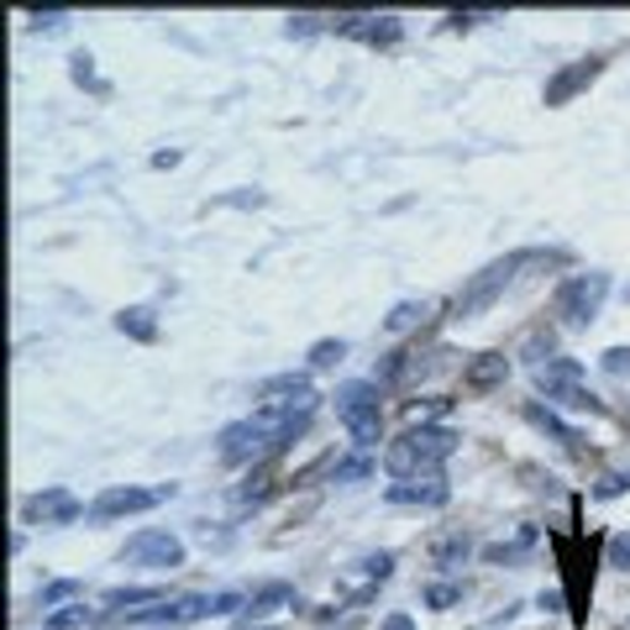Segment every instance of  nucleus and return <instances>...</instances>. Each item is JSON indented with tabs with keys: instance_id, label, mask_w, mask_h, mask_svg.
<instances>
[{
	"instance_id": "obj_19",
	"label": "nucleus",
	"mask_w": 630,
	"mask_h": 630,
	"mask_svg": "<svg viewBox=\"0 0 630 630\" xmlns=\"http://www.w3.org/2000/svg\"><path fill=\"white\" fill-rule=\"evenodd\" d=\"M425 316H431V305H425V300H405V305H394L390 316H384V326H390V331H410V326H420Z\"/></svg>"
},
{
	"instance_id": "obj_2",
	"label": "nucleus",
	"mask_w": 630,
	"mask_h": 630,
	"mask_svg": "<svg viewBox=\"0 0 630 630\" xmlns=\"http://www.w3.org/2000/svg\"><path fill=\"white\" fill-rule=\"evenodd\" d=\"M336 420L347 425L353 447L358 452H373L379 436H384V410H379V384L373 379H347L336 390Z\"/></svg>"
},
{
	"instance_id": "obj_6",
	"label": "nucleus",
	"mask_w": 630,
	"mask_h": 630,
	"mask_svg": "<svg viewBox=\"0 0 630 630\" xmlns=\"http://www.w3.org/2000/svg\"><path fill=\"white\" fill-rule=\"evenodd\" d=\"M121 563H132V568H152V572H174L184 568V541L174 531H163V526H148V531H137V536H126L121 546Z\"/></svg>"
},
{
	"instance_id": "obj_34",
	"label": "nucleus",
	"mask_w": 630,
	"mask_h": 630,
	"mask_svg": "<svg viewBox=\"0 0 630 630\" xmlns=\"http://www.w3.org/2000/svg\"><path fill=\"white\" fill-rule=\"evenodd\" d=\"M541 609H563V589H552V594H541Z\"/></svg>"
},
{
	"instance_id": "obj_36",
	"label": "nucleus",
	"mask_w": 630,
	"mask_h": 630,
	"mask_svg": "<svg viewBox=\"0 0 630 630\" xmlns=\"http://www.w3.org/2000/svg\"><path fill=\"white\" fill-rule=\"evenodd\" d=\"M263 630H279V626H263Z\"/></svg>"
},
{
	"instance_id": "obj_26",
	"label": "nucleus",
	"mask_w": 630,
	"mask_h": 630,
	"mask_svg": "<svg viewBox=\"0 0 630 630\" xmlns=\"http://www.w3.org/2000/svg\"><path fill=\"white\" fill-rule=\"evenodd\" d=\"M74 594H79V583H74V578H63V583H48V589L37 594V604H42V609H53V604H69Z\"/></svg>"
},
{
	"instance_id": "obj_28",
	"label": "nucleus",
	"mask_w": 630,
	"mask_h": 630,
	"mask_svg": "<svg viewBox=\"0 0 630 630\" xmlns=\"http://www.w3.org/2000/svg\"><path fill=\"white\" fill-rule=\"evenodd\" d=\"M362 572L384 583V578H390V572H394V552H368V557H362Z\"/></svg>"
},
{
	"instance_id": "obj_18",
	"label": "nucleus",
	"mask_w": 630,
	"mask_h": 630,
	"mask_svg": "<svg viewBox=\"0 0 630 630\" xmlns=\"http://www.w3.org/2000/svg\"><path fill=\"white\" fill-rule=\"evenodd\" d=\"M468 552H473V541H468V536H462V531H457V536L436 541V552H431V563H436V568H457V563H468Z\"/></svg>"
},
{
	"instance_id": "obj_25",
	"label": "nucleus",
	"mask_w": 630,
	"mask_h": 630,
	"mask_svg": "<svg viewBox=\"0 0 630 630\" xmlns=\"http://www.w3.org/2000/svg\"><path fill=\"white\" fill-rule=\"evenodd\" d=\"M85 620H90V609H85V604H63V609L48 615V630H74V626H85Z\"/></svg>"
},
{
	"instance_id": "obj_31",
	"label": "nucleus",
	"mask_w": 630,
	"mask_h": 630,
	"mask_svg": "<svg viewBox=\"0 0 630 630\" xmlns=\"http://www.w3.org/2000/svg\"><path fill=\"white\" fill-rule=\"evenodd\" d=\"M32 22H37V27H63V22H69V11H37Z\"/></svg>"
},
{
	"instance_id": "obj_12",
	"label": "nucleus",
	"mask_w": 630,
	"mask_h": 630,
	"mask_svg": "<svg viewBox=\"0 0 630 630\" xmlns=\"http://www.w3.org/2000/svg\"><path fill=\"white\" fill-rule=\"evenodd\" d=\"M452 489L442 479H410L390 489V505H447Z\"/></svg>"
},
{
	"instance_id": "obj_35",
	"label": "nucleus",
	"mask_w": 630,
	"mask_h": 630,
	"mask_svg": "<svg viewBox=\"0 0 630 630\" xmlns=\"http://www.w3.org/2000/svg\"><path fill=\"white\" fill-rule=\"evenodd\" d=\"M626 305H630V284H626Z\"/></svg>"
},
{
	"instance_id": "obj_21",
	"label": "nucleus",
	"mask_w": 630,
	"mask_h": 630,
	"mask_svg": "<svg viewBox=\"0 0 630 630\" xmlns=\"http://www.w3.org/2000/svg\"><path fill=\"white\" fill-rule=\"evenodd\" d=\"M615 494H630V468H609V473L594 483V499H615Z\"/></svg>"
},
{
	"instance_id": "obj_1",
	"label": "nucleus",
	"mask_w": 630,
	"mask_h": 630,
	"mask_svg": "<svg viewBox=\"0 0 630 630\" xmlns=\"http://www.w3.org/2000/svg\"><path fill=\"white\" fill-rule=\"evenodd\" d=\"M457 452V431L447 425H420V431H405L399 442H390L384 452V468L394 479H442V462Z\"/></svg>"
},
{
	"instance_id": "obj_7",
	"label": "nucleus",
	"mask_w": 630,
	"mask_h": 630,
	"mask_svg": "<svg viewBox=\"0 0 630 630\" xmlns=\"http://www.w3.org/2000/svg\"><path fill=\"white\" fill-rule=\"evenodd\" d=\"M163 499H174V483H158V489H106V494L90 505V515H85V520H95V526H111V520H121V515L158 510Z\"/></svg>"
},
{
	"instance_id": "obj_33",
	"label": "nucleus",
	"mask_w": 630,
	"mask_h": 630,
	"mask_svg": "<svg viewBox=\"0 0 630 630\" xmlns=\"http://www.w3.org/2000/svg\"><path fill=\"white\" fill-rule=\"evenodd\" d=\"M379 630H416V620H410V615L399 609V615H390V620H384V626H379Z\"/></svg>"
},
{
	"instance_id": "obj_15",
	"label": "nucleus",
	"mask_w": 630,
	"mask_h": 630,
	"mask_svg": "<svg viewBox=\"0 0 630 630\" xmlns=\"http://www.w3.org/2000/svg\"><path fill=\"white\" fill-rule=\"evenodd\" d=\"M116 331H121V336H132V342H158V321H152L148 305H132V310H121V316H116Z\"/></svg>"
},
{
	"instance_id": "obj_4",
	"label": "nucleus",
	"mask_w": 630,
	"mask_h": 630,
	"mask_svg": "<svg viewBox=\"0 0 630 630\" xmlns=\"http://www.w3.org/2000/svg\"><path fill=\"white\" fill-rule=\"evenodd\" d=\"M604 295H609V273H572L563 279V289H557V316L568 321V326H589L594 316H600Z\"/></svg>"
},
{
	"instance_id": "obj_3",
	"label": "nucleus",
	"mask_w": 630,
	"mask_h": 630,
	"mask_svg": "<svg viewBox=\"0 0 630 630\" xmlns=\"http://www.w3.org/2000/svg\"><path fill=\"white\" fill-rule=\"evenodd\" d=\"M536 390L552 399V405H563V410H583V416H604V405L594 394L583 390V362L578 358H546L536 368Z\"/></svg>"
},
{
	"instance_id": "obj_22",
	"label": "nucleus",
	"mask_w": 630,
	"mask_h": 630,
	"mask_svg": "<svg viewBox=\"0 0 630 630\" xmlns=\"http://www.w3.org/2000/svg\"><path fill=\"white\" fill-rule=\"evenodd\" d=\"M604 563L615 572H630V531H615L609 536V546H604Z\"/></svg>"
},
{
	"instance_id": "obj_14",
	"label": "nucleus",
	"mask_w": 630,
	"mask_h": 630,
	"mask_svg": "<svg viewBox=\"0 0 630 630\" xmlns=\"http://www.w3.org/2000/svg\"><path fill=\"white\" fill-rule=\"evenodd\" d=\"M468 390H499L505 379H510V358L505 353H479V358L468 362Z\"/></svg>"
},
{
	"instance_id": "obj_8",
	"label": "nucleus",
	"mask_w": 630,
	"mask_h": 630,
	"mask_svg": "<svg viewBox=\"0 0 630 630\" xmlns=\"http://www.w3.org/2000/svg\"><path fill=\"white\" fill-rule=\"evenodd\" d=\"M79 515H90L69 489H42V494H32L27 505H22V520L27 526H42V531H63V526H74Z\"/></svg>"
},
{
	"instance_id": "obj_30",
	"label": "nucleus",
	"mask_w": 630,
	"mask_h": 630,
	"mask_svg": "<svg viewBox=\"0 0 630 630\" xmlns=\"http://www.w3.org/2000/svg\"><path fill=\"white\" fill-rule=\"evenodd\" d=\"M74 79H79V85H95V59L90 53H74Z\"/></svg>"
},
{
	"instance_id": "obj_20",
	"label": "nucleus",
	"mask_w": 630,
	"mask_h": 630,
	"mask_svg": "<svg viewBox=\"0 0 630 630\" xmlns=\"http://www.w3.org/2000/svg\"><path fill=\"white\" fill-rule=\"evenodd\" d=\"M368 473H373V457L358 452V457H342V462L331 468V483H358V479H368Z\"/></svg>"
},
{
	"instance_id": "obj_11",
	"label": "nucleus",
	"mask_w": 630,
	"mask_h": 630,
	"mask_svg": "<svg viewBox=\"0 0 630 630\" xmlns=\"http://www.w3.org/2000/svg\"><path fill=\"white\" fill-rule=\"evenodd\" d=\"M336 32L362 37V42H399V16H336Z\"/></svg>"
},
{
	"instance_id": "obj_17",
	"label": "nucleus",
	"mask_w": 630,
	"mask_h": 630,
	"mask_svg": "<svg viewBox=\"0 0 630 630\" xmlns=\"http://www.w3.org/2000/svg\"><path fill=\"white\" fill-rule=\"evenodd\" d=\"M132 604H163V589L152 583V589H111V594H106V609H121V615H126Z\"/></svg>"
},
{
	"instance_id": "obj_27",
	"label": "nucleus",
	"mask_w": 630,
	"mask_h": 630,
	"mask_svg": "<svg viewBox=\"0 0 630 630\" xmlns=\"http://www.w3.org/2000/svg\"><path fill=\"white\" fill-rule=\"evenodd\" d=\"M462 600V583H431V589H425V604H431V609H447V604H457Z\"/></svg>"
},
{
	"instance_id": "obj_10",
	"label": "nucleus",
	"mask_w": 630,
	"mask_h": 630,
	"mask_svg": "<svg viewBox=\"0 0 630 630\" xmlns=\"http://www.w3.org/2000/svg\"><path fill=\"white\" fill-rule=\"evenodd\" d=\"M604 74V59L594 53V59H578V63H568V69H557L552 79H546V106H568V100H578V95L589 90L594 79Z\"/></svg>"
},
{
	"instance_id": "obj_13",
	"label": "nucleus",
	"mask_w": 630,
	"mask_h": 630,
	"mask_svg": "<svg viewBox=\"0 0 630 630\" xmlns=\"http://www.w3.org/2000/svg\"><path fill=\"white\" fill-rule=\"evenodd\" d=\"M526 420H531L536 431H546L552 442H563V447H572V452L583 447V436H578V425H568V420L557 416L552 405H536V399H531V405H526Z\"/></svg>"
},
{
	"instance_id": "obj_16",
	"label": "nucleus",
	"mask_w": 630,
	"mask_h": 630,
	"mask_svg": "<svg viewBox=\"0 0 630 630\" xmlns=\"http://www.w3.org/2000/svg\"><path fill=\"white\" fill-rule=\"evenodd\" d=\"M273 604H295V589H289V583H263V589H252V594H247V615H263Z\"/></svg>"
},
{
	"instance_id": "obj_29",
	"label": "nucleus",
	"mask_w": 630,
	"mask_h": 630,
	"mask_svg": "<svg viewBox=\"0 0 630 630\" xmlns=\"http://www.w3.org/2000/svg\"><path fill=\"white\" fill-rule=\"evenodd\" d=\"M604 373H615V379H630V347H609V353H604Z\"/></svg>"
},
{
	"instance_id": "obj_23",
	"label": "nucleus",
	"mask_w": 630,
	"mask_h": 630,
	"mask_svg": "<svg viewBox=\"0 0 630 630\" xmlns=\"http://www.w3.org/2000/svg\"><path fill=\"white\" fill-rule=\"evenodd\" d=\"M347 358V342H316V347H310V368H336V362Z\"/></svg>"
},
{
	"instance_id": "obj_5",
	"label": "nucleus",
	"mask_w": 630,
	"mask_h": 630,
	"mask_svg": "<svg viewBox=\"0 0 630 630\" xmlns=\"http://www.w3.org/2000/svg\"><path fill=\"white\" fill-rule=\"evenodd\" d=\"M531 258H536V252H510V258L489 263V269H483L479 279H473V284L462 289V295H457V316L468 321V316H479V310H489V305H494L499 295H505V284H510V279H515L520 269H526Z\"/></svg>"
},
{
	"instance_id": "obj_32",
	"label": "nucleus",
	"mask_w": 630,
	"mask_h": 630,
	"mask_svg": "<svg viewBox=\"0 0 630 630\" xmlns=\"http://www.w3.org/2000/svg\"><path fill=\"white\" fill-rule=\"evenodd\" d=\"M316 22H321V16H289V37H295V32H316Z\"/></svg>"
},
{
	"instance_id": "obj_9",
	"label": "nucleus",
	"mask_w": 630,
	"mask_h": 630,
	"mask_svg": "<svg viewBox=\"0 0 630 630\" xmlns=\"http://www.w3.org/2000/svg\"><path fill=\"white\" fill-rule=\"evenodd\" d=\"M258 394H263V410H273V416H310L316 399H321V394L310 390L305 373H279V379H269Z\"/></svg>"
},
{
	"instance_id": "obj_24",
	"label": "nucleus",
	"mask_w": 630,
	"mask_h": 630,
	"mask_svg": "<svg viewBox=\"0 0 630 630\" xmlns=\"http://www.w3.org/2000/svg\"><path fill=\"white\" fill-rule=\"evenodd\" d=\"M531 541H536V531H520V536H515L510 546H505V541H499V546H489V552H483V557H489V563H515V557H520V552H526V546H531Z\"/></svg>"
}]
</instances>
